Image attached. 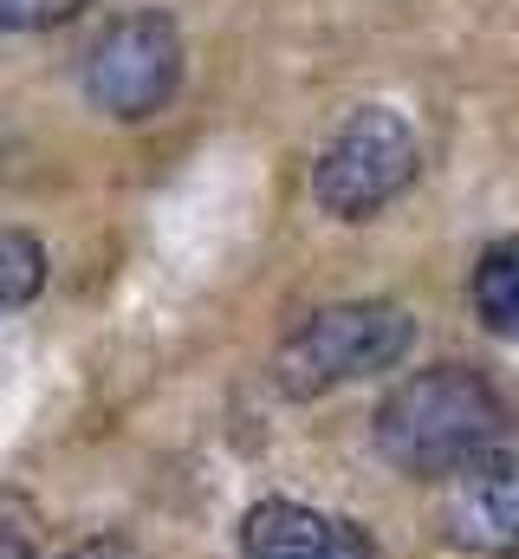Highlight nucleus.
<instances>
[{"mask_svg":"<svg viewBox=\"0 0 519 559\" xmlns=\"http://www.w3.org/2000/svg\"><path fill=\"white\" fill-rule=\"evenodd\" d=\"M507 423L500 391L474 371V365H429L415 378H402L377 404V455L409 481H448L455 468H468Z\"/></svg>","mask_w":519,"mask_h":559,"instance_id":"nucleus-1","label":"nucleus"},{"mask_svg":"<svg viewBox=\"0 0 519 559\" xmlns=\"http://www.w3.org/2000/svg\"><path fill=\"white\" fill-rule=\"evenodd\" d=\"M415 345V312L396 299H345L312 312L305 325L286 332V345L273 352V384L286 397H325L345 391L358 378H377L389 365H402Z\"/></svg>","mask_w":519,"mask_h":559,"instance_id":"nucleus-2","label":"nucleus"},{"mask_svg":"<svg viewBox=\"0 0 519 559\" xmlns=\"http://www.w3.org/2000/svg\"><path fill=\"white\" fill-rule=\"evenodd\" d=\"M422 169V138L396 105H358L312 163V202L331 222H371Z\"/></svg>","mask_w":519,"mask_h":559,"instance_id":"nucleus-3","label":"nucleus"},{"mask_svg":"<svg viewBox=\"0 0 519 559\" xmlns=\"http://www.w3.org/2000/svg\"><path fill=\"white\" fill-rule=\"evenodd\" d=\"M176 85H182V33L156 7L111 20L85 52V98L118 124L156 118L176 98Z\"/></svg>","mask_w":519,"mask_h":559,"instance_id":"nucleus-4","label":"nucleus"},{"mask_svg":"<svg viewBox=\"0 0 519 559\" xmlns=\"http://www.w3.org/2000/svg\"><path fill=\"white\" fill-rule=\"evenodd\" d=\"M448 540L487 559H519V423L448 475Z\"/></svg>","mask_w":519,"mask_h":559,"instance_id":"nucleus-5","label":"nucleus"},{"mask_svg":"<svg viewBox=\"0 0 519 559\" xmlns=\"http://www.w3.org/2000/svg\"><path fill=\"white\" fill-rule=\"evenodd\" d=\"M248 559H377L371 534L345 514L305 508V501H260L241 521Z\"/></svg>","mask_w":519,"mask_h":559,"instance_id":"nucleus-6","label":"nucleus"},{"mask_svg":"<svg viewBox=\"0 0 519 559\" xmlns=\"http://www.w3.org/2000/svg\"><path fill=\"white\" fill-rule=\"evenodd\" d=\"M468 293L494 338H519V241H494L468 280Z\"/></svg>","mask_w":519,"mask_h":559,"instance_id":"nucleus-7","label":"nucleus"},{"mask_svg":"<svg viewBox=\"0 0 519 559\" xmlns=\"http://www.w3.org/2000/svg\"><path fill=\"white\" fill-rule=\"evenodd\" d=\"M46 286V248L26 228H0V325L26 312Z\"/></svg>","mask_w":519,"mask_h":559,"instance_id":"nucleus-8","label":"nucleus"},{"mask_svg":"<svg viewBox=\"0 0 519 559\" xmlns=\"http://www.w3.org/2000/svg\"><path fill=\"white\" fill-rule=\"evenodd\" d=\"M92 0H0V33H52L79 20Z\"/></svg>","mask_w":519,"mask_h":559,"instance_id":"nucleus-9","label":"nucleus"},{"mask_svg":"<svg viewBox=\"0 0 519 559\" xmlns=\"http://www.w3.org/2000/svg\"><path fill=\"white\" fill-rule=\"evenodd\" d=\"M65 559H130V547H124V540H111V534H105V540H85V547H72Z\"/></svg>","mask_w":519,"mask_h":559,"instance_id":"nucleus-10","label":"nucleus"},{"mask_svg":"<svg viewBox=\"0 0 519 559\" xmlns=\"http://www.w3.org/2000/svg\"><path fill=\"white\" fill-rule=\"evenodd\" d=\"M0 559H39V554H33V540H26V534L0 527Z\"/></svg>","mask_w":519,"mask_h":559,"instance_id":"nucleus-11","label":"nucleus"}]
</instances>
